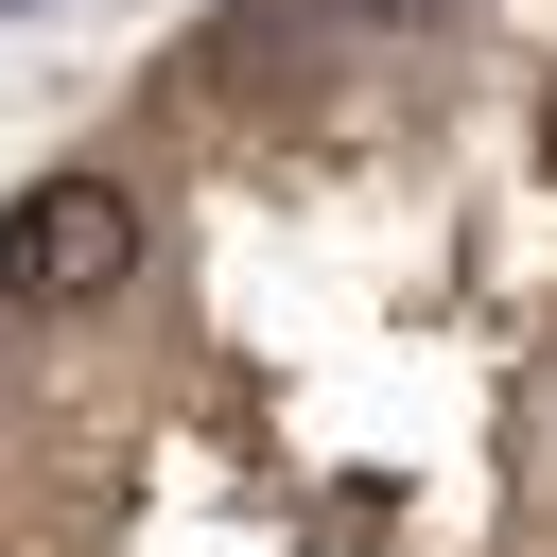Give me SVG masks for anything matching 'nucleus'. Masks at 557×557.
I'll use <instances>...</instances> for the list:
<instances>
[{"mask_svg":"<svg viewBox=\"0 0 557 557\" xmlns=\"http://www.w3.org/2000/svg\"><path fill=\"white\" fill-rule=\"evenodd\" d=\"M139 261V209H122V174H35L17 209H0V296H104Z\"/></svg>","mask_w":557,"mask_h":557,"instance_id":"obj_1","label":"nucleus"},{"mask_svg":"<svg viewBox=\"0 0 557 557\" xmlns=\"http://www.w3.org/2000/svg\"><path fill=\"white\" fill-rule=\"evenodd\" d=\"M366 17H435V0H366Z\"/></svg>","mask_w":557,"mask_h":557,"instance_id":"obj_2","label":"nucleus"}]
</instances>
